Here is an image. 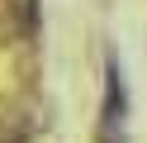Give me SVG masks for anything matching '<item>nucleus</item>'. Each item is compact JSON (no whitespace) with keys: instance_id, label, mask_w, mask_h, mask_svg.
Returning <instances> with one entry per match:
<instances>
[{"instance_id":"obj_1","label":"nucleus","mask_w":147,"mask_h":143,"mask_svg":"<svg viewBox=\"0 0 147 143\" xmlns=\"http://www.w3.org/2000/svg\"><path fill=\"white\" fill-rule=\"evenodd\" d=\"M19 38V10L14 0H0V43H14Z\"/></svg>"},{"instance_id":"obj_2","label":"nucleus","mask_w":147,"mask_h":143,"mask_svg":"<svg viewBox=\"0 0 147 143\" xmlns=\"http://www.w3.org/2000/svg\"><path fill=\"white\" fill-rule=\"evenodd\" d=\"M0 143H29V129L14 114H0Z\"/></svg>"}]
</instances>
